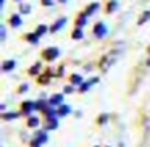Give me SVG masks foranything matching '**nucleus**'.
<instances>
[{"label":"nucleus","instance_id":"obj_1","mask_svg":"<svg viewBox=\"0 0 150 147\" xmlns=\"http://www.w3.org/2000/svg\"><path fill=\"white\" fill-rule=\"evenodd\" d=\"M116 58H118L116 50H111V52H108L107 55H103V57H102V60H100V70H102L103 73H107L108 70H110L111 66L115 65Z\"/></svg>","mask_w":150,"mask_h":147},{"label":"nucleus","instance_id":"obj_24","mask_svg":"<svg viewBox=\"0 0 150 147\" xmlns=\"http://www.w3.org/2000/svg\"><path fill=\"white\" fill-rule=\"evenodd\" d=\"M37 141H39L40 144H42V142H45V141H47V134H45V133H40V134H37Z\"/></svg>","mask_w":150,"mask_h":147},{"label":"nucleus","instance_id":"obj_8","mask_svg":"<svg viewBox=\"0 0 150 147\" xmlns=\"http://www.w3.org/2000/svg\"><path fill=\"white\" fill-rule=\"evenodd\" d=\"M62 102H63V95L62 94H55V95H52V97H50L49 104L50 105H60Z\"/></svg>","mask_w":150,"mask_h":147},{"label":"nucleus","instance_id":"obj_7","mask_svg":"<svg viewBox=\"0 0 150 147\" xmlns=\"http://www.w3.org/2000/svg\"><path fill=\"white\" fill-rule=\"evenodd\" d=\"M10 26L11 28H20L21 26V16L20 15H11L10 16Z\"/></svg>","mask_w":150,"mask_h":147},{"label":"nucleus","instance_id":"obj_28","mask_svg":"<svg viewBox=\"0 0 150 147\" xmlns=\"http://www.w3.org/2000/svg\"><path fill=\"white\" fill-rule=\"evenodd\" d=\"M73 92V86H66L65 87V94H71Z\"/></svg>","mask_w":150,"mask_h":147},{"label":"nucleus","instance_id":"obj_17","mask_svg":"<svg viewBox=\"0 0 150 147\" xmlns=\"http://www.w3.org/2000/svg\"><path fill=\"white\" fill-rule=\"evenodd\" d=\"M28 126H31V128L39 126V118H37V116H31L29 120H28Z\"/></svg>","mask_w":150,"mask_h":147},{"label":"nucleus","instance_id":"obj_34","mask_svg":"<svg viewBox=\"0 0 150 147\" xmlns=\"http://www.w3.org/2000/svg\"><path fill=\"white\" fill-rule=\"evenodd\" d=\"M16 2H20V0H16Z\"/></svg>","mask_w":150,"mask_h":147},{"label":"nucleus","instance_id":"obj_21","mask_svg":"<svg viewBox=\"0 0 150 147\" xmlns=\"http://www.w3.org/2000/svg\"><path fill=\"white\" fill-rule=\"evenodd\" d=\"M115 7H118V4H116V0H111L110 4H108V7H107V11H108V13H111V11L115 10Z\"/></svg>","mask_w":150,"mask_h":147},{"label":"nucleus","instance_id":"obj_5","mask_svg":"<svg viewBox=\"0 0 150 147\" xmlns=\"http://www.w3.org/2000/svg\"><path fill=\"white\" fill-rule=\"evenodd\" d=\"M15 66H16V62H15V60H5V62L2 63V71L8 73V71H11V70H15Z\"/></svg>","mask_w":150,"mask_h":147},{"label":"nucleus","instance_id":"obj_15","mask_svg":"<svg viewBox=\"0 0 150 147\" xmlns=\"http://www.w3.org/2000/svg\"><path fill=\"white\" fill-rule=\"evenodd\" d=\"M71 84H78V86H82V78L79 75H71Z\"/></svg>","mask_w":150,"mask_h":147},{"label":"nucleus","instance_id":"obj_13","mask_svg":"<svg viewBox=\"0 0 150 147\" xmlns=\"http://www.w3.org/2000/svg\"><path fill=\"white\" fill-rule=\"evenodd\" d=\"M47 31H50V28H47L45 24H40V26H37V29H36V34L40 37V36H44V34H45Z\"/></svg>","mask_w":150,"mask_h":147},{"label":"nucleus","instance_id":"obj_9","mask_svg":"<svg viewBox=\"0 0 150 147\" xmlns=\"http://www.w3.org/2000/svg\"><path fill=\"white\" fill-rule=\"evenodd\" d=\"M98 7H100V5H98L97 2H94V4H91L87 8H86V11H84V13L87 15V16H91V15H94L95 11H97V8H98Z\"/></svg>","mask_w":150,"mask_h":147},{"label":"nucleus","instance_id":"obj_14","mask_svg":"<svg viewBox=\"0 0 150 147\" xmlns=\"http://www.w3.org/2000/svg\"><path fill=\"white\" fill-rule=\"evenodd\" d=\"M150 20V10H145L144 11V15L139 18V24H145V21Z\"/></svg>","mask_w":150,"mask_h":147},{"label":"nucleus","instance_id":"obj_27","mask_svg":"<svg viewBox=\"0 0 150 147\" xmlns=\"http://www.w3.org/2000/svg\"><path fill=\"white\" fill-rule=\"evenodd\" d=\"M42 5H45V7H52L53 0H42Z\"/></svg>","mask_w":150,"mask_h":147},{"label":"nucleus","instance_id":"obj_18","mask_svg":"<svg viewBox=\"0 0 150 147\" xmlns=\"http://www.w3.org/2000/svg\"><path fill=\"white\" fill-rule=\"evenodd\" d=\"M39 70H40V63L37 62V63H36V65H34V66H31V68H29V75H31V76H36Z\"/></svg>","mask_w":150,"mask_h":147},{"label":"nucleus","instance_id":"obj_25","mask_svg":"<svg viewBox=\"0 0 150 147\" xmlns=\"http://www.w3.org/2000/svg\"><path fill=\"white\" fill-rule=\"evenodd\" d=\"M20 10H21V13H23V15H24V13L28 15V13L31 11V7H29V5H23V7L20 8Z\"/></svg>","mask_w":150,"mask_h":147},{"label":"nucleus","instance_id":"obj_32","mask_svg":"<svg viewBox=\"0 0 150 147\" xmlns=\"http://www.w3.org/2000/svg\"><path fill=\"white\" fill-rule=\"evenodd\" d=\"M60 2H68V0H60Z\"/></svg>","mask_w":150,"mask_h":147},{"label":"nucleus","instance_id":"obj_6","mask_svg":"<svg viewBox=\"0 0 150 147\" xmlns=\"http://www.w3.org/2000/svg\"><path fill=\"white\" fill-rule=\"evenodd\" d=\"M34 110H36V104H34V102L28 100V102H24V104H23V111H24V115H31Z\"/></svg>","mask_w":150,"mask_h":147},{"label":"nucleus","instance_id":"obj_3","mask_svg":"<svg viewBox=\"0 0 150 147\" xmlns=\"http://www.w3.org/2000/svg\"><path fill=\"white\" fill-rule=\"evenodd\" d=\"M108 34V28L105 26L103 23H97L94 26V36H97L98 39H102V37H105Z\"/></svg>","mask_w":150,"mask_h":147},{"label":"nucleus","instance_id":"obj_30","mask_svg":"<svg viewBox=\"0 0 150 147\" xmlns=\"http://www.w3.org/2000/svg\"><path fill=\"white\" fill-rule=\"evenodd\" d=\"M4 39H5V28L2 26V40H4Z\"/></svg>","mask_w":150,"mask_h":147},{"label":"nucleus","instance_id":"obj_2","mask_svg":"<svg viewBox=\"0 0 150 147\" xmlns=\"http://www.w3.org/2000/svg\"><path fill=\"white\" fill-rule=\"evenodd\" d=\"M58 55H60V50L57 47H49V49H45L42 52L44 60H47V62H53L55 58H58Z\"/></svg>","mask_w":150,"mask_h":147},{"label":"nucleus","instance_id":"obj_26","mask_svg":"<svg viewBox=\"0 0 150 147\" xmlns=\"http://www.w3.org/2000/svg\"><path fill=\"white\" fill-rule=\"evenodd\" d=\"M47 128H49V129H57V120H52V121L49 123V126H47Z\"/></svg>","mask_w":150,"mask_h":147},{"label":"nucleus","instance_id":"obj_20","mask_svg":"<svg viewBox=\"0 0 150 147\" xmlns=\"http://www.w3.org/2000/svg\"><path fill=\"white\" fill-rule=\"evenodd\" d=\"M16 116H18V113H15V111H13V113L10 111V113H4V115H2V118H4V120H15Z\"/></svg>","mask_w":150,"mask_h":147},{"label":"nucleus","instance_id":"obj_31","mask_svg":"<svg viewBox=\"0 0 150 147\" xmlns=\"http://www.w3.org/2000/svg\"><path fill=\"white\" fill-rule=\"evenodd\" d=\"M98 121H100V123H102V121H107V116H100V118H98Z\"/></svg>","mask_w":150,"mask_h":147},{"label":"nucleus","instance_id":"obj_11","mask_svg":"<svg viewBox=\"0 0 150 147\" xmlns=\"http://www.w3.org/2000/svg\"><path fill=\"white\" fill-rule=\"evenodd\" d=\"M86 21H87V15H86V13H82L79 18H76V26H78V28L86 26Z\"/></svg>","mask_w":150,"mask_h":147},{"label":"nucleus","instance_id":"obj_23","mask_svg":"<svg viewBox=\"0 0 150 147\" xmlns=\"http://www.w3.org/2000/svg\"><path fill=\"white\" fill-rule=\"evenodd\" d=\"M36 110H45V102L44 100L36 102Z\"/></svg>","mask_w":150,"mask_h":147},{"label":"nucleus","instance_id":"obj_4","mask_svg":"<svg viewBox=\"0 0 150 147\" xmlns=\"http://www.w3.org/2000/svg\"><path fill=\"white\" fill-rule=\"evenodd\" d=\"M65 24H66V18H58V20L55 21V24L50 26V33H57V31H60Z\"/></svg>","mask_w":150,"mask_h":147},{"label":"nucleus","instance_id":"obj_12","mask_svg":"<svg viewBox=\"0 0 150 147\" xmlns=\"http://www.w3.org/2000/svg\"><path fill=\"white\" fill-rule=\"evenodd\" d=\"M39 39H40V37L37 36L36 33H34V34H26V40H28V42H31V44H37V42H39Z\"/></svg>","mask_w":150,"mask_h":147},{"label":"nucleus","instance_id":"obj_16","mask_svg":"<svg viewBox=\"0 0 150 147\" xmlns=\"http://www.w3.org/2000/svg\"><path fill=\"white\" fill-rule=\"evenodd\" d=\"M69 111H71V108H69L68 105H63V107H60L58 115L60 116H66V115H69Z\"/></svg>","mask_w":150,"mask_h":147},{"label":"nucleus","instance_id":"obj_19","mask_svg":"<svg viewBox=\"0 0 150 147\" xmlns=\"http://www.w3.org/2000/svg\"><path fill=\"white\" fill-rule=\"evenodd\" d=\"M73 39H82V29L81 28H76L73 31Z\"/></svg>","mask_w":150,"mask_h":147},{"label":"nucleus","instance_id":"obj_22","mask_svg":"<svg viewBox=\"0 0 150 147\" xmlns=\"http://www.w3.org/2000/svg\"><path fill=\"white\" fill-rule=\"evenodd\" d=\"M49 78H52V75H50V71H47V73H45V76H44V78H39L37 81H39L40 84H45V82L49 81Z\"/></svg>","mask_w":150,"mask_h":147},{"label":"nucleus","instance_id":"obj_33","mask_svg":"<svg viewBox=\"0 0 150 147\" xmlns=\"http://www.w3.org/2000/svg\"><path fill=\"white\" fill-rule=\"evenodd\" d=\"M149 65H150V60H149Z\"/></svg>","mask_w":150,"mask_h":147},{"label":"nucleus","instance_id":"obj_29","mask_svg":"<svg viewBox=\"0 0 150 147\" xmlns=\"http://www.w3.org/2000/svg\"><path fill=\"white\" fill-rule=\"evenodd\" d=\"M28 87H29L28 84H21V86H20V92H24V91H28Z\"/></svg>","mask_w":150,"mask_h":147},{"label":"nucleus","instance_id":"obj_10","mask_svg":"<svg viewBox=\"0 0 150 147\" xmlns=\"http://www.w3.org/2000/svg\"><path fill=\"white\" fill-rule=\"evenodd\" d=\"M97 82V79H92V81H87V82H82V86H79V92H86V91H89V89L92 87V84H95Z\"/></svg>","mask_w":150,"mask_h":147}]
</instances>
